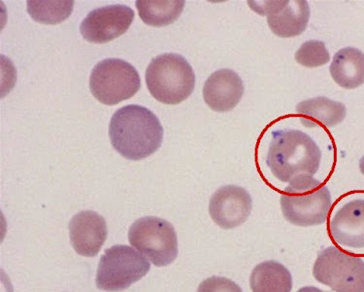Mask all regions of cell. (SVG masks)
Segmentation results:
<instances>
[{
  "label": "cell",
  "instance_id": "6da1fadb",
  "mask_svg": "<svg viewBox=\"0 0 364 292\" xmlns=\"http://www.w3.org/2000/svg\"><path fill=\"white\" fill-rule=\"evenodd\" d=\"M109 135L117 152L129 160L139 161L161 147L164 129L153 111L144 106L132 105L113 114Z\"/></svg>",
  "mask_w": 364,
  "mask_h": 292
},
{
  "label": "cell",
  "instance_id": "7a4b0ae2",
  "mask_svg": "<svg viewBox=\"0 0 364 292\" xmlns=\"http://www.w3.org/2000/svg\"><path fill=\"white\" fill-rule=\"evenodd\" d=\"M321 152L309 135L297 130L272 135L267 163L276 179L291 182L299 175H314L320 168Z\"/></svg>",
  "mask_w": 364,
  "mask_h": 292
},
{
  "label": "cell",
  "instance_id": "3957f363",
  "mask_svg": "<svg viewBox=\"0 0 364 292\" xmlns=\"http://www.w3.org/2000/svg\"><path fill=\"white\" fill-rule=\"evenodd\" d=\"M280 202L285 219L302 227L323 224L331 208L328 188L308 174L292 179L282 193Z\"/></svg>",
  "mask_w": 364,
  "mask_h": 292
},
{
  "label": "cell",
  "instance_id": "277c9868",
  "mask_svg": "<svg viewBox=\"0 0 364 292\" xmlns=\"http://www.w3.org/2000/svg\"><path fill=\"white\" fill-rule=\"evenodd\" d=\"M146 83L156 100L174 105L193 94L196 74L183 56L163 54L151 60L146 71Z\"/></svg>",
  "mask_w": 364,
  "mask_h": 292
},
{
  "label": "cell",
  "instance_id": "5b68a950",
  "mask_svg": "<svg viewBox=\"0 0 364 292\" xmlns=\"http://www.w3.org/2000/svg\"><path fill=\"white\" fill-rule=\"evenodd\" d=\"M150 269V262L135 249L114 246L106 249L100 259L95 283L101 291H124L145 277Z\"/></svg>",
  "mask_w": 364,
  "mask_h": 292
},
{
  "label": "cell",
  "instance_id": "8992f818",
  "mask_svg": "<svg viewBox=\"0 0 364 292\" xmlns=\"http://www.w3.org/2000/svg\"><path fill=\"white\" fill-rule=\"evenodd\" d=\"M136 68L119 58H106L95 66L90 77V92L107 105L129 100L140 89Z\"/></svg>",
  "mask_w": 364,
  "mask_h": 292
},
{
  "label": "cell",
  "instance_id": "52a82bcc",
  "mask_svg": "<svg viewBox=\"0 0 364 292\" xmlns=\"http://www.w3.org/2000/svg\"><path fill=\"white\" fill-rule=\"evenodd\" d=\"M129 241L155 266H167L177 259L176 231L166 219L155 217L137 219L129 228Z\"/></svg>",
  "mask_w": 364,
  "mask_h": 292
},
{
  "label": "cell",
  "instance_id": "ba28073f",
  "mask_svg": "<svg viewBox=\"0 0 364 292\" xmlns=\"http://www.w3.org/2000/svg\"><path fill=\"white\" fill-rule=\"evenodd\" d=\"M313 275L336 292H364V261L331 246L318 254Z\"/></svg>",
  "mask_w": 364,
  "mask_h": 292
},
{
  "label": "cell",
  "instance_id": "9c48e42d",
  "mask_svg": "<svg viewBox=\"0 0 364 292\" xmlns=\"http://www.w3.org/2000/svg\"><path fill=\"white\" fill-rule=\"evenodd\" d=\"M256 13L267 16L268 26L282 38H291L304 33L310 19V7L304 0L249 1Z\"/></svg>",
  "mask_w": 364,
  "mask_h": 292
},
{
  "label": "cell",
  "instance_id": "30bf717a",
  "mask_svg": "<svg viewBox=\"0 0 364 292\" xmlns=\"http://www.w3.org/2000/svg\"><path fill=\"white\" fill-rule=\"evenodd\" d=\"M134 11L127 5H109L97 8L85 18L80 31L92 43H107L123 36L132 26Z\"/></svg>",
  "mask_w": 364,
  "mask_h": 292
},
{
  "label": "cell",
  "instance_id": "8fae6325",
  "mask_svg": "<svg viewBox=\"0 0 364 292\" xmlns=\"http://www.w3.org/2000/svg\"><path fill=\"white\" fill-rule=\"evenodd\" d=\"M252 201L244 188L227 185L213 194L209 203L211 219L223 229L240 226L251 214Z\"/></svg>",
  "mask_w": 364,
  "mask_h": 292
},
{
  "label": "cell",
  "instance_id": "7c38bea8",
  "mask_svg": "<svg viewBox=\"0 0 364 292\" xmlns=\"http://www.w3.org/2000/svg\"><path fill=\"white\" fill-rule=\"evenodd\" d=\"M69 235L77 254L86 257L97 256L107 238V225L97 212H80L69 222Z\"/></svg>",
  "mask_w": 364,
  "mask_h": 292
},
{
  "label": "cell",
  "instance_id": "4fadbf2b",
  "mask_svg": "<svg viewBox=\"0 0 364 292\" xmlns=\"http://www.w3.org/2000/svg\"><path fill=\"white\" fill-rule=\"evenodd\" d=\"M243 95L244 85L240 76L227 68L211 74L203 87L204 100L217 113L232 110Z\"/></svg>",
  "mask_w": 364,
  "mask_h": 292
},
{
  "label": "cell",
  "instance_id": "5bb4252c",
  "mask_svg": "<svg viewBox=\"0 0 364 292\" xmlns=\"http://www.w3.org/2000/svg\"><path fill=\"white\" fill-rule=\"evenodd\" d=\"M329 232L340 246L364 249V200L344 204L332 217Z\"/></svg>",
  "mask_w": 364,
  "mask_h": 292
},
{
  "label": "cell",
  "instance_id": "9a60e30c",
  "mask_svg": "<svg viewBox=\"0 0 364 292\" xmlns=\"http://www.w3.org/2000/svg\"><path fill=\"white\" fill-rule=\"evenodd\" d=\"M300 121L307 128L334 127L347 115L346 106L326 97L304 100L296 105Z\"/></svg>",
  "mask_w": 364,
  "mask_h": 292
},
{
  "label": "cell",
  "instance_id": "2e32d148",
  "mask_svg": "<svg viewBox=\"0 0 364 292\" xmlns=\"http://www.w3.org/2000/svg\"><path fill=\"white\" fill-rule=\"evenodd\" d=\"M329 71L340 87L355 89L364 83V54L357 48H343L334 56Z\"/></svg>",
  "mask_w": 364,
  "mask_h": 292
},
{
  "label": "cell",
  "instance_id": "e0dca14e",
  "mask_svg": "<svg viewBox=\"0 0 364 292\" xmlns=\"http://www.w3.org/2000/svg\"><path fill=\"white\" fill-rule=\"evenodd\" d=\"M250 286L252 292H291L292 278L281 263L264 261L252 270Z\"/></svg>",
  "mask_w": 364,
  "mask_h": 292
},
{
  "label": "cell",
  "instance_id": "ac0fdd59",
  "mask_svg": "<svg viewBox=\"0 0 364 292\" xmlns=\"http://www.w3.org/2000/svg\"><path fill=\"white\" fill-rule=\"evenodd\" d=\"M184 0H137L141 20L149 26H164L174 23L182 14Z\"/></svg>",
  "mask_w": 364,
  "mask_h": 292
},
{
  "label": "cell",
  "instance_id": "d6986e66",
  "mask_svg": "<svg viewBox=\"0 0 364 292\" xmlns=\"http://www.w3.org/2000/svg\"><path fill=\"white\" fill-rule=\"evenodd\" d=\"M73 0L58 1H42L28 0V12L36 22L46 25H57L65 21L73 11Z\"/></svg>",
  "mask_w": 364,
  "mask_h": 292
},
{
  "label": "cell",
  "instance_id": "ffe728a7",
  "mask_svg": "<svg viewBox=\"0 0 364 292\" xmlns=\"http://www.w3.org/2000/svg\"><path fill=\"white\" fill-rule=\"evenodd\" d=\"M331 60V55L323 41H309L301 45L296 53V61L305 68H318Z\"/></svg>",
  "mask_w": 364,
  "mask_h": 292
},
{
  "label": "cell",
  "instance_id": "44dd1931",
  "mask_svg": "<svg viewBox=\"0 0 364 292\" xmlns=\"http://www.w3.org/2000/svg\"><path fill=\"white\" fill-rule=\"evenodd\" d=\"M198 292H243L235 281L223 277H211L202 281Z\"/></svg>",
  "mask_w": 364,
  "mask_h": 292
},
{
  "label": "cell",
  "instance_id": "7402d4cb",
  "mask_svg": "<svg viewBox=\"0 0 364 292\" xmlns=\"http://www.w3.org/2000/svg\"><path fill=\"white\" fill-rule=\"evenodd\" d=\"M297 292H326L321 289L315 288V286H306V288H300Z\"/></svg>",
  "mask_w": 364,
  "mask_h": 292
},
{
  "label": "cell",
  "instance_id": "603a6c76",
  "mask_svg": "<svg viewBox=\"0 0 364 292\" xmlns=\"http://www.w3.org/2000/svg\"><path fill=\"white\" fill-rule=\"evenodd\" d=\"M360 169L361 174L364 175V157L361 158L360 160Z\"/></svg>",
  "mask_w": 364,
  "mask_h": 292
}]
</instances>
